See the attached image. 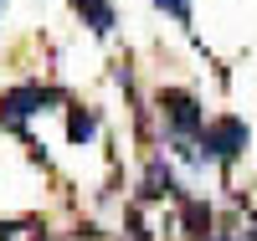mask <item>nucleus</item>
I'll use <instances>...</instances> for the list:
<instances>
[{
    "label": "nucleus",
    "instance_id": "2",
    "mask_svg": "<svg viewBox=\"0 0 257 241\" xmlns=\"http://www.w3.org/2000/svg\"><path fill=\"white\" fill-rule=\"evenodd\" d=\"M242 149H247V123H242V118L226 113V118H211V123H206V134H201V154H206V164H211V159L231 164Z\"/></svg>",
    "mask_w": 257,
    "mask_h": 241
},
{
    "label": "nucleus",
    "instance_id": "3",
    "mask_svg": "<svg viewBox=\"0 0 257 241\" xmlns=\"http://www.w3.org/2000/svg\"><path fill=\"white\" fill-rule=\"evenodd\" d=\"M47 98H52L47 87H11V93L0 98V123H26Z\"/></svg>",
    "mask_w": 257,
    "mask_h": 241
},
{
    "label": "nucleus",
    "instance_id": "4",
    "mask_svg": "<svg viewBox=\"0 0 257 241\" xmlns=\"http://www.w3.org/2000/svg\"><path fill=\"white\" fill-rule=\"evenodd\" d=\"M72 6H77V16L88 21L98 36H108V31H113V6H108V0H72Z\"/></svg>",
    "mask_w": 257,
    "mask_h": 241
},
{
    "label": "nucleus",
    "instance_id": "1",
    "mask_svg": "<svg viewBox=\"0 0 257 241\" xmlns=\"http://www.w3.org/2000/svg\"><path fill=\"white\" fill-rule=\"evenodd\" d=\"M160 113H165V128H170V144H201L206 108H201L196 93H185V87H160Z\"/></svg>",
    "mask_w": 257,
    "mask_h": 241
},
{
    "label": "nucleus",
    "instance_id": "6",
    "mask_svg": "<svg viewBox=\"0 0 257 241\" xmlns=\"http://www.w3.org/2000/svg\"><path fill=\"white\" fill-rule=\"evenodd\" d=\"M98 134V113L93 108H72V118H67V139L82 144V139H93Z\"/></svg>",
    "mask_w": 257,
    "mask_h": 241
},
{
    "label": "nucleus",
    "instance_id": "9",
    "mask_svg": "<svg viewBox=\"0 0 257 241\" xmlns=\"http://www.w3.org/2000/svg\"><path fill=\"white\" fill-rule=\"evenodd\" d=\"M211 241H231V236H211Z\"/></svg>",
    "mask_w": 257,
    "mask_h": 241
},
{
    "label": "nucleus",
    "instance_id": "8",
    "mask_svg": "<svg viewBox=\"0 0 257 241\" xmlns=\"http://www.w3.org/2000/svg\"><path fill=\"white\" fill-rule=\"evenodd\" d=\"M155 6H160V11H170L175 21H190V0H155Z\"/></svg>",
    "mask_w": 257,
    "mask_h": 241
},
{
    "label": "nucleus",
    "instance_id": "7",
    "mask_svg": "<svg viewBox=\"0 0 257 241\" xmlns=\"http://www.w3.org/2000/svg\"><path fill=\"white\" fill-rule=\"evenodd\" d=\"M185 226H190V236H206L211 231V210L206 205H185Z\"/></svg>",
    "mask_w": 257,
    "mask_h": 241
},
{
    "label": "nucleus",
    "instance_id": "5",
    "mask_svg": "<svg viewBox=\"0 0 257 241\" xmlns=\"http://www.w3.org/2000/svg\"><path fill=\"white\" fill-rule=\"evenodd\" d=\"M144 195H180V185H175V174H170V164H149V174H144Z\"/></svg>",
    "mask_w": 257,
    "mask_h": 241
}]
</instances>
